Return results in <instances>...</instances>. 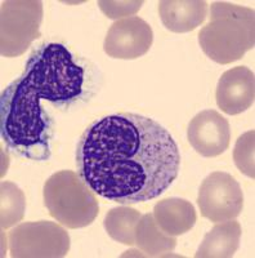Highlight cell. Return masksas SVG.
Listing matches in <instances>:
<instances>
[{"mask_svg":"<svg viewBox=\"0 0 255 258\" xmlns=\"http://www.w3.org/2000/svg\"><path fill=\"white\" fill-rule=\"evenodd\" d=\"M43 198L48 212L67 229L92 225L100 213L97 198L72 170H59L45 181Z\"/></svg>","mask_w":255,"mask_h":258,"instance_id":"cell-5","label":"cell"},{"mask_svg":"<svg viewBox=\"0 0 255 258\" xmlns=\"http://www.w3.org/2000/svg\"><path fill=\"white\" fill-rule=\"evenodd\" d=\"M41 97L22 78L9 84L0 98V132L13 151L31 160L50 156V124Z\"/></svg>","mask_w":255,"mask_h":258,"instance_id":"cell-2","label":"cell"},{"mask_svg":"<svg viewBox=\"0 0 255 258\" xmlns=\"http://www.w3.org/2000/svg\"><path fill=\"white\" fill-rule=\"evenodd\" d=\"M142 214L129 207H116L107 212L105 217L106 232L112 240L124 245H134L135 229Z\"/></svg>","mask_w":255,"mask_h":258,"instance_id":"cell-16","label":"cell"},{"mask_svg":"<svg viewBox=\"0 0 255 258\" xmlns=\"http://www.w3.org/2000/svg\"><path fill=\"white\" fill-rule=\"evenodd\" d=\"M199 44L211 61L228 64L238 61L255 45L254 9L214 2L210 21L199 34Z\"/></svg>","mask_w":255,"mask_h":258,"instance_id":"cell-3","label":"cell"},{"mask_svg":"<svg viewBox=\"0 0 255 258\" xmlns=\"http://www.w3.org/2000/svg\"><path fill=\"white\" fill-rule=\"evenodd\" d=\"M135 245L151 257L174 250L177 246L176 236H170L160 230L152 213L142 216L135 229Z\"/></svg>","mask_w":255,"mask_h":258,"instance_id":"cell-15","label":"cell"},{"mask_svg":"<svg viewBox=\"0 0 255 258\" xmlns=\"http://www.w3.org/2000/svg\"><path fill=\"white\" fill-rule=\"evenodd\" d=\"M187 138L197 154L205 158H215L228 150L231 128L228 120L219 112L204 110L188 124Z\"/></svg>","mask_w":255,"mask_h":258,"instance_id":"cell-10","label":"cell"},{"mask_svg":"<svg viewBox=\"0 0 255 258\" xmlns=\"http://www.w3.org/2000/svg\"><path fill=\"white\" fill-rule=\"evenodd\" d=\"M43 3L39 0H6L0 12V53L3 57L24 54L40 36Z\"/></svg>","mask_w":255,"mask_h":258,"instance_id":"cell-6","label":"cell"},{"mask_svg":"<svg viewBox=\"0 0 255 258\" xmlns=\"http://www.w3.org/2000/svg\"><path fill=\"white\" fill-rule=\"evenodd\" d=\"M101 11L111 20H118L123 17L128 18V16H132L137 13L143 6V2H107V0H101L98 2Z\"/></svg>","mask_w":255,"mask_h":258,"instance_id":"cell-19","label":"cell"},{"mask_svg":"<svg viewBox=\"0 0 255 258\" xmlns=\"http://www.w3.org/2000/svg\"><path fill=\"white\" fill-rule=\"evenodd\" d=\"M153 218L161 231L170 236H179L190 231L197 221L195 207L188 200L169 198L153 207Z\"/></svg>","mask_w":255,"mask_h":258,"instance_id":"cell-13","label":"cell"},{"mask_svg":"<svg viewBox=\"0 0 255 258\" xmlns=\"http://www.w3.org/2000/svg\"><path fill=\"white\" fill-rule=\"evenodd\" d=\"M254 149H255V131H249L243 133L236 141L235 149H233V160L236 167L238 168L241 173L255 178V167H254Z\"/></svg>","mask_w":255,"mask_h":258,"instance_id":"cell-18","label":"cell"},{"mask_svg":"<svg viewBox=\"0 0 255 258\" xmlns=\"http://www.w3.org/2000/svg\"><path fill=\"white\" fill-rule=\"evenodd\" d=\"M0 202H2L0 207L2 229L7 230L22 221L26 209V198L24 191L17 185L9 181L2 182Z\"/></svg>","mask_w":255,"mask_h":258,"instance_id":"cell-17","label":"cell"},{"mask_svg":"<svg viewBox=\"0 0 255 258\" xmlns=\"http://www.w3.org/2000/svg\"><path fill=\"white\" fill-rule=\"evenodd\" d=\"M209 6L204 0H162L158 15L169 31L190 32L200 26L208 16Z\"/></svg>","mask_w":255,"mask_h":258,"instance_id":"cell-12","label":"cell"},{"mask_svg":"<svg viewBox=\"0 0 255 258\" xmlns=\"http://www.w3.org/2000/svg\"><path fill=\"white\" fill-rule=\"evenodd\" d=\"M84 69L73 61L65 45L49 43L30 56L22 79L50 102H67L82 92Z\"/></svg>","mask_w":255,"mask_h":258,"instance_id":"cell-4","label":"cell"},{"mask_svg":"<svg viewBox=\"0 0 255 258\" xmlns=\"http://www.w3.org/2000/svg\"><path fill=\"white\" fill-rule=\"evenodd\" d=\"M153 41L152 29L146 21L133 16L115 21L103 43L107 56L118 59H137L144 56Z\"/></svg>","mask_w":255,"mask_h":258,"instance_id":"cell-9","label":"cell"},{"mask_svg":"<svg viewBox=\"0 0 255 258\" xmlns=\"http://www.w3.org/2000/svg\"><path fill=\"white\" fill-rule=\"evenodd\" d=\"M77 174L100 197L135 204L160 197L179 174L177 142L161 124L132 112L107 115L85 129Z\"/></svg>","mask_w":255,"mask_h":258,"instance_id":"cell-1","label":"cell"},{"mask_svg":"<svg viewBox=\"0 0 255 258\" xmlns=\"http://www.w3.org/2000/svg\"><path fill=\"white\" fill-rule=\"evenodd\" d=\"M70 236L62 226L49 221L25 222L8 234L13 258H59L70 250Z\"/></svg>","mask_w":255,"mask_h":258,"instance_id":"cell-7","label":"cell"},{"mask_svg":"<svg viewBox=\"0 0 255 258\" xmlns=\"http://www.w3.org/2000/svg\"><path fill=\"white\" fill-rule=\"evenodd\" d=\"M217 105L224 114L237 115L254 105L255 77L246 66L226 71L218 82Z\"/></svg>","mask_w":255,"mask_h":258,"instance_id":"cell-11","label":"cell"},{"mask_svg":"<svg viewBox=\"0 0 255 258\" xmlns=\"http://www.w3.org/2000/svg\"><path fill=\"white\" fill-rule=\"evenodd\" d=\"M200 213L210 222H226L237 218L243 208V192L235 177L214 172L203 181L197 197Z\"/></svg>","mask_w":255,"mask_h":258,"instance_id":"cell-8","label":"cell"},{"mask_svg":"<svg viewBox=\"0 0 255 258\" xmlns=\"http://www.w3.org/2000/svg\"><path fill=\"white\" fill-rule=\"evenodd\" d=\"M241 225L235 220L218 222L205 235L195 257L228 258L233 257L240 246Z\"/></svg>","mask_w":255,"mask_h":258,"instance_id":"cell-14","label":"cell"}]
</instances>
